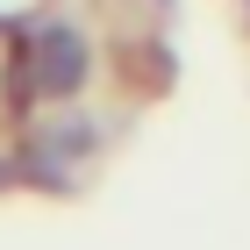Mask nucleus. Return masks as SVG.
I'll return each mask as SVG.
<instances>
[{"instance_id": "obj_1", "label": "nucleus", "mask_w": 250, "mask_h": 250, "mask_svg": "<svg viewBox=\"0 0 250 250\" xmlns=\"http://www.w3.org/2000/svg\"><path fill=\"white\" fill-rule=\"evenodd\" d=\"M36 86H50V93H58V86H79V43L64 36V29L43 36V72H36Z\"/></svg>"}]
</instances>
